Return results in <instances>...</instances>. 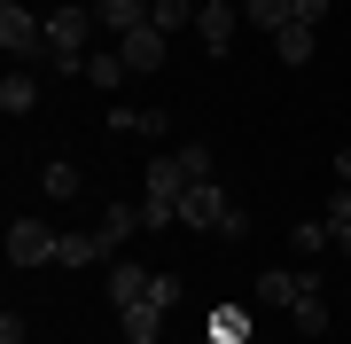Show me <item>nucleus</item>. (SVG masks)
<instances>
[{
    "mask_svg": "<svg viewBox=\"0 0 351 344\" xmlns=\"http://www.w3.org/2000/svg\"><path fill=\"white\" fill-rule=\"evenodd\" d=\"M195 180H219V172H211V149H203V141L156 149L149 165H141V219H149V227H180V196H188Z\"/></svg>",
    "mask_w": 351,
    "mask_h": 344,
    "instance_id": "obj_2",
    "label": "nucleus"
},
{
    "mask_svg": "<svg viewBox=\"0 0 351 344\" xmlns=\"http://www.w3.org/2000/svg\"><path fill=\"white\" fill-rule=\"evenodd\" d=\"M0 47L16 71H47V8L32 0H0Z\"/></svg>",
    "mask_w": 351,
    "mask_h": 344,
    "instance_id": "obj_5",
    "label": "nucleus"
},
{
    "mask_svg": "<svg viewBox=\"0 0 351 344\" xmlns=\"http://www.w3.org/2000/svg\"><path fill=\"white\" fill-rule=\"evenodd\" d=\"M94 0H55L47 8V71L55 78H86V55H94Z\"/></svg>",
    "mask_w": 351,
    "mask_h": 344,
    "instance_id": "obj_4",
    "label": "nucleus"
},
{
    "mask_svg": "<svg viewBox=\"0 0 351 344\" xmlns=\"http://www.w3.org/2000/svg\"><path fill=\"white\" fill-rule=\"evenodd\" d=\"M328 180H351V149H336V157H328Z\"/></svg>",
    "mask_w": 351,
    "mask_h": 344,
    "instance_id": "obj_21",
    "label": "nucleus"
},
{
    "mask_svg": "<svg viewBox=\"0 0 351 344\" xmlns=\"http://www.w3.org/2000/svg\"><path fill=\"white\" fill-rule=\"evenodd\" d=\"M39 188H47L55 204H71V196H78V172H71V165H47V172H39Z\"/></svg>",
    "mask_w": 351,
    "mask_h": 344,
    "instance_id": "obj_20",
    "label": "nucleus"
},
{
    "mask_svg": "<svg viewBox=\"0 0 351 344\" xmlns=\"http://www.w3.org/2000/svg\"><path fill=\"white\" fill-rule=\"evenodd\" d=\"M101 258H117V251H110V235L94 227V235H63V258H55V266H101Z\"/></svg>",
    "mask_w": 351,
    "mask_h": 344,
    "instance_id": "obj_14",
    "label": "nucleus"
},
{
    "mask_svg": "<svg viewBox=\"0 0 351 344\" xmlns=\"http://www.w3.org/2000/svg\"><path fill=\"white\" fill-rule=\"evenodd\" d=\"M289 16H297V0H242V24H258L265 39H274V32L289 24Z\"/></svg>",
    "mask_w": 351,
    "mask_h": 344,
    "instance_id": "obj_17",
    "label": "nucleus"
},
{
    "mask_svg": "<svg viewBox=\"0 0 351 344\" xmlns=\"http://www.w3.org/2000/svg\"><path fill=\"white\" fill-rule=\"evenodd\" d=\"M289 251H297V266H313L320 251H336V235H328V219H297V227H289Z\"/></svg>",
    "mask_w": 351,
    "mask_h": 344,
    "instance_id": "obj_12",
    "label": "nucleus"
},
{
    "mask_svg": "<svg viewBox=\"0 0 351 344\" xmlns=\"http://www.w3.org/2000/svg\"><path fill=\"white\" fill-rule=\"evenodd\" d=\"M55 258H63V235L47 227V219H16L8 227V266H55Z\"/></svg>",
    "mask_w": 351,
    "mask_h": 344,
    "instance_id": "obj_6",
    "label": "nucleus"
},
{
    "mask_svg": "<svg viewBox=\"0 0 351 344\" xmlns=\"http://www.w3.org/2000/svg\"><path fill=\"white\" fill-rule=\"evenodd\" d=\"M203 336H211V344H250V313H242V306H219L211 321H203Z\"/></svg>",
    "mask_w": 351,
    "mask_h": 344,
    "instance_id": "obj_16",
    "label": "nucleus"
},
{
    "mask_svg": "<svg viewBox=\"0 0 351 344\" xmlns=\"http://www.w3.org/2000/svg\"><path fill=\"white\" fill-rule=\"evenodd\" d=\"M265 47H274V55H281L289 71H304V63L320 55V24H297V16H289V24H281L274 39H265Z\"/></svg>",
    "mask_w": 351,
    "mask_h": 344,
    "instance_id": "obj_9",
    "label": "nucleus"
},
{
    "mask_svg": "<svg viewBox=\"0 0 351 344\" xmlns=\"http://www.w3.org/2000/svg\"><path fill=\"white\" fill-rule=\"evenodd\" d=\"M117 55H125V71H133V78H149V71H164L172 39H164L156 24H141V32H125V39H117Z\"/></svg>",
    "mask_w": 351,
    "mask_h": 344,
    "instance_id": "obj_8",
    "label": "nucleus"
},
{
    "mask_svg": "<svg viewBox=\"0 0 351 344\" xmlns=\"http://www.w3.org/2000/svg\"><path fill=\"white\" fill-rule=\"evenodd\" d=\"M180 274L172 266H133V258H110V313L117 329H125V344H156L164 336V313L180 306Z\"/></svg>",
    "mask_w": 351,
    "mask_h": 344,
    "instance_id": "obj_1",
    "label": "nucleus"
},
{
    "mask_svg": "<svg viewBox=\"0 0 351 344\" xmlns=\"http://www.w3.org/2000/svg\"><path fill=\"white\" fill-rule=\"evenodd\" d=\"M195 8H203V0H156V8H149V24L172 39V32H188V24H195Z\"/></svg>",
    "mask_w": 351,
    "mask_h": 344,
    "instance_id": "obj_18",
    "label": "nucleus"
},
{
    "mask_svg": "<svg viewBox=\"0 0 351 344\" xmlns=\"http://www.w3.org/2000/svg\"><path fill=\"white\" fill-rule=\"evenodd\" d=\"M141 227H149V219H141V204H110V211H101V235H110V251H125Z\"/></svg>",
    "mask_w": 351,
    "mask_h": 344,
    "instance_id": "obj_15",
    "label": "nucleus"
},
{
    "mask_svg": "<svg viewBox=\"0 0 351 344\" xmlns=\"http://www.w3.org/2000/svg\"><path fill=\"white\" fill-rule=\"evenodd\" d=\"M0 110H8V117H32L39 110V78L8 63V78H0Z\"/></svg>",
    "mask_w": 351,
    "mask_h": 344,
    "instance_id": "obj_11",
    "label": "nucleus"
},
{
    "mask_svg": "<svg viewBox=\"0 0 351 344\" xmlns=\"http://www.w3.org/2000/svg\"><path fill=\"white\" fill-rule=\"evenodd\" d=\"M125 78H133V71H125V55H117V39L86 55V87H101V94H110V87H125Z\"/></svg>",
    "mask_w": 351,
    "mask_h": 344,
    "instance_id": "obj_13",
    "label": "nucleus"
},
{
    "mask_svg": "<svg viewBox=\"0 0 351 344\" xmlns=\"http://www.w3.org/2000/svg\"><path fill=\"white\" fill-rule=\"evenodd\" d=\"M47 8H55V0H47Z\"/></svg>",
    "mask_w": 351,
    "mask_h": 344,
    "instance_id": "obj_22",
    "label": "nucleus"
},
{
    "mask_svg": "<svg viewBox=\"0 0 351 344\" xmlns=\"http://www.w3.org/2000/svg\"><path fill=\"white\" fill-rule=\"evenodd\" d=\"M195 32H203V55H234L242 0H203V8H195Z\"/></svg>",
    "mask_w": 351,
    "mask_h": 344,
    "instance_id": "obj_7",
    "label": "nucleus"
},
{
    "mask_svg": "<svg viewBox=\"0 0 351 344\" xmlns=\"http://www.w3.org/2000/svg\"><path fill=\"white\" fill-rule=\"evenodd\" d=\"M258 297L297 321V336H328V290H320V266H265V274H258Z\"/></svg>",
    "mask_w": 351,
    "mask_h": 344,
    "instance_id": "obj_3",
    "label": "nucleus"
},
{
    "mask_svg": "<svg viewBox=\"0 0 351 344\" xmlns=\"http://www.w3.org/2000/svg\"><path fill=\"white\" fill-rule=\"evenodd\" d=\"M149 8H156V0H94V24L110 32V39H125V32L149 24Z\"/></svg>",
    "mask_w": 351,
    "mask_h": 344,
    "instance_id": "obj_10",
    "label": "nucleus"
},
{
    "mask_svg": "<svg viewBox=\"0 0 351 344\" xmlns=\"http://www.w3.org/2000/svg\"><path fill=\"white\" fill-rule=\"evenodd\" d=\"M164 126H172V117H164V110H110V133H164Z\"/></svg>",
    "mask_w": 351,
    "mask_h": 344,
    "instance_id": "obj_19",
    "label": "nucleus"
}]
</instances>
